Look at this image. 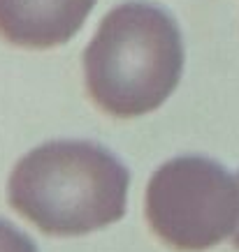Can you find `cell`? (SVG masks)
<instances>
[{
	"label": "cell",
	"mask_w": 239,
	"mask_h": 252,
	"mask_svg": "<svg viewBox=\"0 0 239 252\" xmlns=\"http://www.w3.org/2000/svg\"><path fill=\"white\" fill-rule=\"evenodd\" d=\"M130 174L109 148L58 139L16 162L7 197L19 215L49 236H84L125 215Z\"/></svg>",
	"instance_id": "1"
},
{
	"label": "cell",
	"mask_w": 239,
	"mask_h": 252,
	"mask_svg": "<svg viewBox=\"0 0 239 252\" xmlns=\"http://www.w3.org/2000/svg\"><path fill=\"white\" fill-rule=\"evenodd\" d=\"M184 69V39L160 5L128 0L109 9L84 54L86 91L109 116L135 118L172 95Z\"/></svg>",
	"instance_id": "2"
},
{
	"label": "cell",
	"mask_w": 239,
	"mask_h": 252,
	"mask_svg": "<svg viewBox=\"0 0 239 252\" xmlns=\"http://www.w3.org/2000/svg\"><path fill=\"white\" fill-rule=\"evenodd\" d=\"M144 215L151 231L174 250H209L237 231L239 183L216 160L181 155L154 171Z\"/></svg>",
	"instance_id": "3"
},
{
	"label": "cell",
	"mask_w": 239,
	"mask_h": 252,
	"mask_svg": "<svg viewBox=\"0 0 239 252\" xmlns=\"http://www.w3.org/2000/svg\"><path fill=\"white\" fill-rule=\"evenodd\" d=\"M95 0H0V37L26 49H51L79 32Z\"/></svg>",
	"instance_id": "4"
},
{
	"label": "cell",
	"mask_w": 239,
	"mask_h": 252,
	"mask_svg": "<svg viewBox=\"0 0 239 252\" xmlns=\"http://www.w3.org/2000/svg\"><path fill=\"white\" fill-rule=\"evenodd\" d=\"M0 252H38V245L12 222L0 220Z\"/></svg>",
	"instance_id": "5"
},
{
	"label": "cell",
	"mask_w": 239,
	"mask_h": 252,
	"mask_svg": "<svg viewBox=\"0 0 239 252\" xmlns=\"http://www.w3.org/2000/svg\"><path fill=\"white\" fill-rule=\"evenodd\" d=\"M237 183H239V174H237ZM235 248L239 250V227H237V231H235Z\"/></svg>",
	"instance_id": "6"
}]
</instances>
